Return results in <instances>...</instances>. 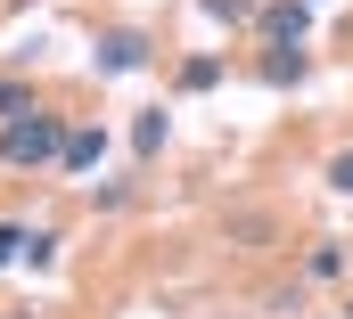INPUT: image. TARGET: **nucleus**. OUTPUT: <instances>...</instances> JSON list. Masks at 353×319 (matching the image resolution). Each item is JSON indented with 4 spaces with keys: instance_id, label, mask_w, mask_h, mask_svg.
<instances>
[{
    "instance_id": "f257e3e1",
    "label": "nucleus",
    "mask_w": 353,
    "mask_h": 319,
    "mask_svg": "<svg viewBox=\"0 0 353 319\" xmlns=\"http://www.w3.org/2000/svg\"><path fill=\"white\" fill-rule=\"evenodd\" d=\"M66 115H50V107H33V115H17V123H0V164L8 172H41V164L66 156Z\"/></svg>"
},
{
    "instance_id": "f03ea898",
    "label": "nucleus",
    "mask_w": 353,
    "mask_h": 319,
    "mask_svg": "<svg viewBox=\"0 0 353 319\" xmlns=\"http://www.w3.org/2000/svg\"><path fill=\"white\" fill-rule=\"evenodd\" d=\"M255 25H263L271 50H296V41H304V25H312V0H271Z\"/></svg>"
},
{
    "instance_id": "7ed1b4c3",
    "label": "nucleus",
    "mask_w": 353,
    "mask_h": 319,
    "mask_svg": "<svg viewBox=\"0 0 353 319\" xmlns=\"http://www.w3.org/2000/svg\"><path fill=\"white\" fill-rule=\"evenodd\" d=\"M99 66H107V74H140V66H148V33H132V25L99 33Z\"/></svg>"
},
{
    "instance_id": "20e7f679",
    "label": "nucleus",
    "mask_w": 353,
    "mask_h": 319,
    "mask_svg": "<svg viewBox=\"0 0 353 319\" xmlns=\"http://www.w3.org/2000/svg\"><path fill=\"white\" fill-rule=\"evenodd\" d=\"M99 156H107V131H99V123H74V131H66V156H58V164H66V172H90Z\"/></svg>"
},
{
    "instance_id": "39448f33",
    "label": "nucleus",
    "mask_w": 353,
    "mask_h": 319,
    "mask_svg": "<svg viewBox=\"0 0 353 319\" xmlns=\"http://www.w3.org/2000/svg\"><path fill=\"white\" fill-rule=\"evenodd\" d=\"M17 115H33V82H25V74H0V123H17Z\"/></svg>"
},
{
    "instance_id": "423d86ee",
    "label": "nucleus",
    "mask_w": 353,
    "mask_h": 319,
    "mask_svg": "<svg viewBox=\"0 0 353 319\" xmlns=\"http://www.w3.org/2000/svg\"><path fill=\"white\" fill-rule=\"evenodd\" d=\"M214 82H222V58H181L173 90H214Z\"/></svg>"
},
{
    "instance_id": "0eeeda50",
    "label": "nucleus",
    "mask_w": 353,
    "mask_h": 319,
    "mask_svg": "<svg viewBox=\"0 0 353 319\" xmlns=\"http://www.w3.org/2000/svg\"><path fill=\"white\" fill-rule=\"evenodd\" d=\"M304 66H312L304 50H271V58H263V82H304Z\"/></svg>"
},
{
    "instance_id": "6e6552de",
    "label": "nucleus",
    "mask_w": 353,
    "mask_h": 319,
    "mask_svg": "<svg viewBox=\"0 0 353 319\" xmlns=\"http://www.w3.org/2000/svg\"><path fill=\"white\" fill-rule=\"evenodd\" d=\"M165 131H173V123H165V115H157V107H148V115H140V123H132V148H140V156H157V148H165Z\"/></svg>"
},
{
    "instance_id": "1a4fd4ad",
    "label": "nucleus",
    "mask_w": 353,
    "mask_h": 319,
    "mask_svg": "<svg viewBox=\"0 0 353 319\" xmlns=\"http://www.w3.org/2000/svg\"><path fill=\"white\" fill-rule=\"evenodd\" d=\"M197 8H205V16H214V25H255V16H263V8H255V0H197Z\"/></svg>"
},
{
    "instance_id": "9d476101",
    "label": "nucleus",
    "mask_w": 353,
    "mask_h": 319,
    "mask_svg": "<svg viewBox=\"0 0 353 319\" xmlns=\"http://www.w3.org/2000/svg\"><path fill=\"white\" fill-rule=\"evenodd\" d=\"M329 188H337V197H353V148H337V156H329Z\"/></svg>"
},
{
    "instance_id": "9b49d317",
    "label": "nucleus",
    "mask_w": 353,
    "mask_h": 319,
    "mask_svg": "<svg viewBox=\"0 0 353 319\" xmlns=\"http://www.w3.org/2000/svg\"><path fill=\"white\" fill-rule=\"evenodd\" d=\"M345 270V245H312V278H337Z\"/></svg>"
},
{
    "instance_id": "f8f14e48",
    "label": "nucleus",
    "mask_w": 353,
    "mask_h": 319,
    "mask_svg": "<svg viewBox=\"0 0 353 319\" xmlns=\"http://www.w3.org/2000/svg\"><path fill=\"white\" fill-rule=\"evenodd\" d=\"M25 245H33V238H25V230H17V221H0V270H8V262H17V254H25Z\"/></svg>"
},
{
    "instance_id": "ddd939ff",
    "label": "nucleus",
    "mask_w": 353,
    "mask_h": 319,
    "mask_svg": "<svg viewBox=\"0 0 353 319\" xmlns=\"http://www.w3.org/2000/svg\"><path fill=\"white\" fill-rule=\"evenodd\" d=\"M345 319H353V295H345Z\"/></svg>"
}]
</instances>
